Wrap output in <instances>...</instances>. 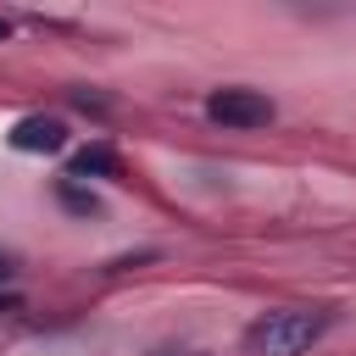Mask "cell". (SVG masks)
I'll return each mask as SVG.
<instances>
[{"mask_svg": "<svg viewBox=\"0 0 356 356\" xmlns=\"http://www.w3.org/2000/svg\"><path fill=\"white\" fill-rule=\"evenodd\" d=\"M328 328L323 306H267L250 317L245 328V350L250 356H306Z\"/></svg>", "mask_w": 356, "mask_h": 356, "instance_id": "1", "label": "cell"}, {"mask_svg": "<svg viewBox=\"0 0 356 356\" xmlns=\"http://www.w3.org/2000/svg\"><path fill=\"white\" fill-rule=\"evenodd\" d=\"M206 117H211V122H222V128H234V134H256V128H267V122H273V100H267L261 89L222 83V89H211V95H206Z\"/></svg>", "mask_w": 356, "mask_h": 356, "instance_id": "2", "label": "cell"}, {"mask_svg": "<svg viewBox=\"0 0 356 356\" xmlns=\"http://www.w3.org/2000/svg\"><path fill=\"white\" fill-rule=\"evenodd\" d=\"M61 145H67V122H61V117L33 111V117H22V122L11 128V150H22V156H50V150H61Z\"/></svg>", "mask_w": 356, "mask_h": 356, "instance_id": "3", "label": "cell"}, {"mask_svg": "<svg viewBox=\"0 0 356 356\" xmlns=\"http://www.w3.org/2000/svg\"><path fill=\"white\" fill-rule=\"evenodd\" d=\"M72 172H78V178H83V172H117V156H111V150H100V145H95V150H78Z\"/></svg>", "mask_w": 356, "mask_h": 356, "instance_id": "4", "label": "cell"}, {"mask_svg": "<svg viewBox=\"0 0 356 356\" xmlns=\"http://www.w3.org/2000/svg\"><path fill=\"white\" fill-rule=\"evenodd\" d=\"M56 195H61V206H72V211H83V217L95 211V195H89V189H78L72 178H61V189H56Z\"/></svg>", "mask_w": 356, "mask_h": 356, "instance_id": "5", "label": "cell"}, {"mask_svg": "<svg viewBox=\"0 0 356 356\" xmlns=\"http://www.w3.org/2000/svg\"><path fill=\"white\" fill-rule=\"evenodd\" d=\"M156 356H206V350H189V345H167V350H156Z\"/></svg>", "mask_w": 356, "mask_h": 356, "instance_id": "6", "label": "cell"}, {"mask_svg": "<svg viewBox=\"0 0 356 356\" xmlns=\"http://www.w3.org/2000/svg\"><path fill=\"white\" fill-rule=\"evenodd\" d=\"M6 278H11V261H6V256H0V284H6Z\"/></svg>", "mask_w": 356, "mask_h": 356, "instance_id": "7", "label": "cell"}, {"mask_svg": "<svg viewBox=\"0 0 356 356\" xmlns=\"http://www.w3.org/2000/svg\"><path fill=\"white\" fill-rule=\"evenodd\" d=\"M6 33H11V22H6V17H0V39H6Z\"/></svg>", "mask_w": 356, "mask_h": 356, "instance_id": "8", "label": "cell"}]
</instances>
